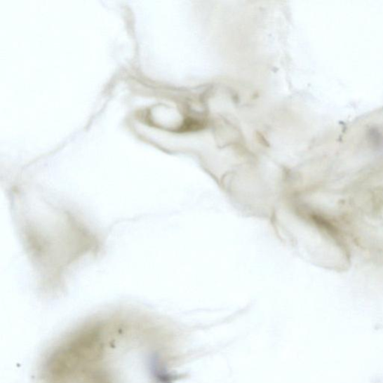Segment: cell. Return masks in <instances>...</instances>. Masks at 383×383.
Wrapping results in <instances>:
<instances>
[{
	"label": "cell",
	"mask_w": 383,
	"mask_h": 383,
	"mask_svg": "<svg viewBox=\"0 0 383 383\" xmlns=\"http://www.w3.org/2000/svg\"><path fill=\"white\" fill-rule=\"evenodd\" d=\"M22 242L38 274L41 290L58 292L74 263L88 253H97L100 243L85 224L67 210L51 207L43 220L19 207Z\"/></svg>",
	"instance_id": "obj_1"
}]
</instances>
